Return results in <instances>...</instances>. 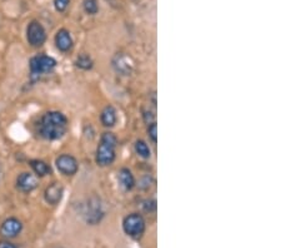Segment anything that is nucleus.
<instances>
[{"instance_id": "obj_1", "label": "nucleus", "mask_w": 281, "mask_h": 248, "mask_svg": "<svg viewBox=\"0 0 281 248\" xmlns=\"http://www.w3.org/2000/svg\"><path fill=\"white\" fill-rule=\"evenodd\" d=\"M68 131V118L60 112H47L40 120V134L45 139L55 141Z\"/></svg>"}, {"instance_id": "obj_2", "label": "nucleus", "mask_w": 281, "mask_h": 248, "mask_svg": "<svg viewBox=\"0 0 281 248\" xmlns=\"http://www.w3.org/2000/svg\"><path fill=\"white\" fill-rule=\"evenodd\" d=\"M116 146H118V139L115 134L110 132H105L100 138V143L96 148V156L95 161L100 167H108L112 165L116 157Z\"/></svg>"}, {"instance_id": "obj_3", "label": "nucleus", "mask_w": 281, "mask_h": 248, "mask_svg": "<svg viewBox=\"0 0 281 248\" xmlns=\"http://www.w3.org/2000/svg\"><path fill=\"white\" fill-rule=\"evenodd\" d=\"M123 228L127 236L139 238L145 232V219L139 213H131L123 221Z\"/></svg>"}, {"instance_id": "obj_4", "label": "nucleus", "mask_w": 281, "mask_h": 248, "mask_svg": "<svg viewBox=\"0 0 281 248\" xmlns=\"http://www.w3.org/2000/svg\"><path fill=\"white\" fill-rule=\"evenodd\" d=\"M56 66V60L49 55H38L30 59V72L33 75H40L51 72Z\"/></svg>"}, {"instance_id": "obj_5", "label": "nucleus", "mask_w": 281, "mask_h": 248, "mask_svg": "<svg viewBox=\"0 0 281 248\" xmlns=\"http://www.w3.org/2000/svg\"><path fill=\"white\" fill-rule=\"evenodd\" d=\"M27 38L30 45L33 47H42L47 40V33L45 29L39 21H31L28 25L27 29Z\"/></svg>"}, {"instance_id": "obj_6", "label": "nucleus", "mask_w": 281, "mask_h": 248, "mask_svg": "<svg viewBox=\"0 0 281 248\" xmlns=\"http://www.w3.org/2000/svg\"><path fill=\"white\" fill-rule=\"evenodd\" d=\"M55 165L58 170L64 176H74L79 169L78 161L70 154H62L56 158Z\"/></svg>"}, {"instance_id": "obj_7", "label": "nucleus", "mask_w": 281, "mask_h": 248, "mask_svg": "<svg viewBox=\"0 0 281 248\" xmlns=\"http://www.w3.org/2000/svg\"><path fill=\"white\" fill-rule=\"evenodd\" d=\"M112 66L116 70V73L122 75H129L133 72V62H131L130 57H127L125 54L120 53L116 54L114 59H112Z\"/></svg>"}, {"instance_id": "obj_8", "label": "nucleus", "mask_w": 281, "mask_h": 248, "mask_svg": "<svg viewBox=\"0 0 281 248\" xmlns=\"http://www.w3.org/2000/svg\"><path fill=\"white\" fill-rule=\"evenodd\" d=\"M23 230V224L19 219L16 218H8L3 222L1 224V234L5 237H9V238H13V237H16Z\"/></svg>"}, {"instance_id": "obj_9", "label": "nucleus", "mask_w": 281, "mask_h": 248, "mask_svg": "<svg viewBox=\"0 0 281 248\" xmlns=\"http://www.w3.org/2000/svg\"><path fill=\"white\" fill-rule=\"evenodd\" d=\"M16 185L18 188L23 192H31L38 187V178L34 174L24 172L16 180Z\"/></svg>"}, {"instance_id": "obj_10", "label": "nucleus", "mask_w": 281, "mask_h": 248, "mask_svg": "<svg viewBox=\"0 0 281 248\" xmlns=\"http://www.w3.org/2000/svg\"><path fill=\"white\" fill-rule=\"evenodd\" d=\"M62 193H64V188H62V185L60 183H53L45 189L44 197L45 200H47L49 204H58L62 200Z\"/></svg>"}, {"instance_id": "obj_11", "label": "nucleus", "mask_w": 281, "mask_h": 248, "mask_svg": "<svg viewBox=\"0 0 281 248\" xmlns=\"http://www.w3.org/2000/svg\"><path fill=\"white\" fill-rule=\"evenodd\" d=\"M55 44L60 51H69L73 48V39L68 30L60 29L55 35Z\"/></svg>"}, {"instance_id": "obj_12", "label": "nucleus", "mask_w": 281, "mask_h": 248, "mask_svg": "<svg viewBox=\"0 0 281 248\" xmlns=\"http://www.w3.org/2000/svg\"><path fill=\"white\" fill-rule=\"evenodd\" d=\"M100 120L103 123V126L108 127V128H111V127L115 126L116 120H118L115 108L112 107V105H107V107L104 108L100 114Z\"/></svg>"}, {"instance_id": "obj_13", "label": "nucleus", "mask_w": 281, "mask_h": 248, "mask_svg": "<svg viewBox=\"0 0 281 248\" xmlns=\"http://www.w3.org/2000/svg\"><path fill=\"white\" fill-rule=\"evenodd\" d=\"M119 182L125 191H131L135 187V177L131 173L130 169L122 168L119 170Z\"/></svg>"}, {"instance_id": "obj_14", "label": "nucleus", "mask_w": 281, "mask_h": 248, "mask_svg": "<svg viewBox=\"0 0 281 248\" xmlns=\"http://www.w3.org/2000/svg\"><path fill=\"white\" fill-rule=\"evenodd\" d=\"M89 211H88V222L96 223L103 217V211L98 199H92L89 202Z\"/></svg>"}, {"instance_id": "obj_15", "label": "nucleus", "mask_w": 281, "mask_h": 248, "mask_svg": "<svg viewBox=\"0 0 281 248\" xmlns=\"http://www.w3.org/2000/svg\"><path fill=\"white\" fill-rule=\"evenodd\" d=\"M30 167L33 168L34 173L39 177H44L50 173L49 165H47L44 161H40V159H34V161L30 162Z\"/></svg>"}, {"instance_id": "obj_16", "label": "nucleus", "mask_w": 281, "mask_h": 248, "mask_svg": "<svg viewBox=\"0 0 281 248\" xmlns=\"http://www.w3.org/2000/svg\"><path fill=\"white\" fill-rule=\"evenodd\" d=\"M134 149H135L136 154H138L139 157H141V158H144V159L150 158V156H151L150 148H149L148 144H146L144 141H141V139L135 142V144H134Z\"/></svg>"}, {"instance_id": "obj_17", "label": "nucleus", "mask_w": 281, "mask_h": 248, "mask_svg": "<svg viewBox=\"0 0 281 248\" xmlns=\"http://www.w3.org/2000/svg\"><path fill=\"white\" fill-rule=\"evenodd\" d=\"M75 66L78 68L83 69V70H89V69H92L94 66V62H93V59L88 54H81L75 60Z\"/></svg>"}, {"instance_id": "obj_18", "label": "nucleus", "mask_w": 281, "mask_h": 248, "mask_svg": "<svg viewBox=\"0 0 281 248\" xmlns=\"http://www.w3.org/2000/svg\"><path fill=\"white\" fill-rule=\"evenodd\" d=\"M83 6H84V10L90 15L96 14L99 10L98 0H84Z\"/></svg>"}, {"instance_id": "obj_19", "label": "nucleus", "mask_w": 281, "mask_h": 248, "mask_svg": "<svg viewBox=\"0 0 281 248\" xmlns=\"http://www.w3.org/2000/svg\"><path fill=\"white\" fill-rule=\"evenodd\" d=\"M148 134L153 143H156L157 142V126L156 123H150V126L148 127Z\"/></svg>"}, {"instance_id": "obj_20", "label": "nucleus", "mask_w": 281, "mask_h": 248, "mask_svg": "<svg viewBox=\"0 0 281 248\" xmlns=\"http://www.w3.org/2000/svg\"><path fill=\"white\" fill-rule=\"evenodd\" d=\"M70 0H54V5L58 12H64L68 8Z\"/></svg>"}, {"instance_id": "obj_21", "label": "nucleus", "mask_w": 281, "mask_h": 248, "mask_svg": "<svg viewBox=\"0 0 281 248\" xmlns=\"http://www.w3.org/2000/svg\"><path fill=\"white\" fill-rule=\"evenodd\" d=\"M0 248H16V246L13 245L9 241H1L0 242Z\"/></svg>"}]
</instances>
